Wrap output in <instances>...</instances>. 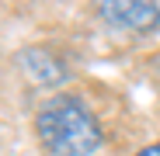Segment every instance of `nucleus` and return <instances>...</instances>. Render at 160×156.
Masks as SVG:
<instances>
[{"instance_id":"2","label":"nucleus","mask_w":160,"mask_h":156,"mask_svg":"<svg viewBox=\"0 0 160 156\" xmlns=\"http://www.w3.org/2000/svg\"><path fill=\"white\" fill-rule=\"evenodd\" d=\"M94 11L104 24L129 35H150L160 24V7L153 0H94Z\"/></svg>"},{"instance_id":"3","label":"nucleus","mask_w":160,"mask_h":156,"mask_svg":"<svg viewBox=\"0 0 160 156\" xmlns=\"http://www.w3.org/2000/svg\"><path fill=\"white\" fill-rule=\"evenodd\" d=\"M18 66L38 87H56V83H63L70 76V69L63 66V59H56L49 49H24V52H18Z\"/></svg>"},{"instance_id":"1","label":"nucleus","mask_w":160,"mask_h":156,"mask_svg":"<svg viewBox=\"0 0 160 156\" xmlns=\"http://www.w3.org/2000/svg\"><path fill=\"white\" fill-rule=\"evenodd\" d=\"M35 132L52 156H94L101 149V125L80 97H49L35 118Z\"/></svg>"},{"instance_id":"5","label":"nucleus","mask_w":160,"mask_h":156,"mask_svg":"<svg viewBox=\"0 0 160 156\" xmlns=\"http://www.w3.org/2000/svg\"><path fill=\"white\" fill-rule=\"evenodd\" d=\"M153 66H157V69H160V52H157V56H153Z\"/></svg>"},{"instance_id":"4","label":"nucleus","mask_w":160,"mask_h":156,"mask_svg":"<svg viewBox=\"0 0 160 156\" xmlns=\"http://www.w3.org/2000/svg\"><path fill=\"white\" fill-rule=\"evenodd\" d=\"M136 156H160V142H153V146H146V149H139Z\"/></svg>"}]
</instances>
